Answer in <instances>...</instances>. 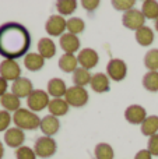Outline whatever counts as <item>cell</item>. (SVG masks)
Masks as SVG:
<instances>
[{"instance_id":"cell-1","label":"cell","mask_w":158,"mask_h":159,"mask_svg":"<svg viewBox=\"0 0 158 159\" xmlns=\"http://www.w3.org/2000/svg\"><path fill=\"white\" fill-rule=\"evenodd\" d=\"M31 34L22 24L10 21L0 25V56L6 60H17L28 53Z\"/></svg>"},{"instance_id":"cell-2","label":"cell","mask_w":158,"mask_h":159,"mask_svg":"<svg viewBox=\"0 0 158 159\" xmlns=\"http://www.w3.org/2000/svg\"><path fill=\"white\" fill-rule=\"evenodd\" d=\"M13 121L16 124L17 129L20 130H36L39 126H41V117H38V115L34 112H31L30 109H18L13 116Z\"/></svg>"},{"instance_id":"cell-3","label":"cell","mask_w":158,"mask_h":159,"mask_svg":"<svg viewBox=\"0 0 158 159\" xmlns=\"http://www.w3.org/2000/svg\"><path fill=\"white\" fill-rule=\"evenodd\" d=\"M34 151H35L36 157L42 159L52 158L56 154V151H58V144H56V141L52 137L42 135V137L36 138L35 145H34Z\"/></svg>"},{"instance_id":"cell-4","label":"cell","mask_w":158,"mask_h":159,"mask_svg":"<svg viewBox=\"0 0 158 159\" xmlns=\"http://www.w3.org/2000/svg\"><path fill=\"white\" fill-rule=\"evenodd\" d=\"M88 91L83 87H70L64 95V101L73 107H83L88 103Z\"/></svg>"},{"instance_id":"cell-5","label":"cell","mask_w":158,"mask_h":159,"mask_svg":"<svg viewBox=\"0 0 158 159\" xmlns=\"http://www.w3.org/2000/svg\"><path fill=\"white\" fill-rule=\"evenodd\" d=\"M49 93L44 89H34L31 95L27 98V106L31 112H41L49 106Z\"/></svg>"},{"instance_id":"cell-6","label":"cell","mask_w":158,"mask_h":159,"mask_svg":"<svg viewBox=\"0 0 158 159\" xmlns=\"http://www.w3.org/2000/svg\"><path fill=\"white\" fill-rule=\"evenodd\" d=\"M144 22H146V17L143 16L142 10L132 8V10L123 13L122 24H123V27H126L128 30L139 31L140 28L144 27Z\"/></svg>"},{"instance_id":"cell-7","label":"cell","mask_w":158,"mask_h":159,"mask_svg":"<svg viewBox=\"0 0 158 159\" xmlns=\"http://www.w3.org/2000/svg\"><path fill=\"white\" fill-rule=\"evenodd\" d=\"M106 74L112 81H122L128 75V66L122 59H112L106 64Z\"/></svg>"},{"instance_id":"cell-8","label":"cell","mask_w":158,"mask_h":159,"mask_svg":"<svg viewBox=\"0 0 158 159\" xmlns=\"http://www.w3.org/2000/svg\"><path fill=\"white\" fill-rule=\"evenodd\" d=\"M45 30L50 36H62L67 30V20L60 14H52L45 24Z\"/></svg>"},{"instance_id":"cell-9","label":"cell","mask_w":158,"mask_h":159,"mask_svg":"<svg viewBox=\"0 0 158 159\" xmlns=\"http://www.w3.org/2000/svg\"><path fill=\"white\" fill-rule=\"evenodd\" d=\"M0 77L6 81H16L21 77V67L16 60H3L0 63Z\"/></svg>"},{"instance_id":"cell-10","label":"cell","mask_w":158,"mask_h":159,"mask_svg":"<svg viewBox=\"0 0 158 159\" xmlns=\"http://www.w3.org/2000/svg\"><path fill=\"white\" fill-rule=\"evenodd\" d=\"M77 60H78L80 67H83V69H86V70H91L98 64L100 56H98V53L95 52L94 49H91V48H84V49H81L80 52H78Z\"/></svg>"},{"instance_id":"cell-11","label":"cell","mask_w":158,"mask_h":159,"mask_svg":"<svg viewBox=\"0 0 158 159\" xmlns=\"http://www.w3.org/2000/svg\"><path fill=\"white\" fill-rule=\"evenodd\" d=\"M32 91H34L32 82H31V80L27 78V77H20L18 80H16V81L13 82V85H11V92L20 99L28 98Z\"/></svg>"},{"instance_id":"cell-12","label":"cell","mask_w":158,"mask_h":159,"mask_svg":"<svg viewBox=\"0 0 158 159\" xmlns=\"http://www.w3.org/2000/svg\"><path fill=\"white\" fill-rule=\"evenodd\" d=\"M125 119L130 124H140L142 126V123L147 119V112L140 105H130L125 110Z\"/></svg>"},{"instance_id":"cell-13","label":"cell","mask_w":158,"mask_h":159,"mask_svg":"<svg viewBox=\"0 0 158 159\" xmlns=\"http://www.w3.org/2000/svg\"><path fill=\"white\" fill-rule=\"evenodd\" d=\"M25 141V134L22 130L17 129V127H11L4 133V143L10 148H20L22 147Z\"/></svg>"},{"instance_id":"cell-14","label":"cell","mask_w":158,"mask_h":159,"mask_svg":"<svg viewBox=\"0 0 158 159\" xmlns=\"http://www.w3.org/2000/svg\"><path fill=\"white\" fill-rule=\"evenodd\" d=\"M59 45H60L62 50L64 53H70V55H74L76 52H78L80 49V39L77 35H73V34H63L59 39Z\"/></svg>"},{"instance_id":"cell-15","label":"cell","mask_w":158,"mask_h":159,"mask_svg":"<svg viewBox=\"0 0 158 159\" xmlns=\"http://www.w3.org/2000/svg\"><path fill=\"white\" fill-rule=\"evenodd\" d=\"M39 129L44 133V135L52 137V135H55L56 133L59 131V129H60V121H59V119L55 117V116L46 115L45 117L41 119V126H39Z\"/></svg>"},{"instance_id":"cell-16","label":"cell","mask_w":158,"mask_h":159,"mask_svg":"<svg viewBox=\"0 0 158 159\" xmlns=\"http://www.w3.org/2000/svg\"><path fill=\"white\" fill-rule=\"evenodd\" d=\"M67 85L66 82L63 81L62 78H52L48 81V85H46V92L49 93V96H53V99H58V98H62V96L66 95L67 92Z\"/></svg>"},{"instance_id":"cell-17","label":"cell","mask_w":158,"mask_h":159,"mask_svg":"<svg viewBox=\"0 0 158 159\" xmlns=\"http://www.w3.org/2000/svg\"><path fill=\"white\" fill-rule=\"evenodd\" d=\"M91 89L97 93H104V92H108L111 89V84H109V77L104 73H95L92 74L91 78Z\"/></svg>"},{"instance_id":"cell-18","label":"cell","mask_w":158,"mask_h":159,"mask_svg":"<svg viewBox=\"0 0 158 159\" xmlns=\"http://www.w3.org/2000/svg\"><path fill=\"white\" fill-rule=\"evenodd\" d=\"M24 66L30 71H39L45 66V59L39 53L28 52L24 56Z\"/></svg>"},{"instance_id":"cell-19","label":"cell","mask_w":158,"mask_h":159,"mask_svg":"<svg viewBox=\"0 0 158 159\" xmlns=\"http://www.w3.org/2000/svg\"><path fill=\"white\" fill-rule=\"evenodd\" d=\"M36 48H38V53L45 60L52 59L56 55V45L50 38H41L38 41V46Z\"/></svg>"},{"instance_id":"cell-20","label":"cell","mask_w":158,"mask_h":159,"mask_svg":"<svg viewBox=\"0 0 158 159\" xmlns=\"http://www.w3.org/2000/svg\"><path fill=\"white\" fill-rule=\"evenodd\" d=\"M69 103L64 101V98H58V99H50L49 102V113L55 117H60V116H64L67 112H69Z\"/></svg>"},{"instance_id":"cell-21","label":"cell","mask_w":158,"mask_h":159,"mask_svg":"<svg viewBox=\"0 0 158 159\" xmlns=\"http://www.w3.org/2000/svg\"><path fill=\"white\" fill-rule=\"evenodd\" d=\"M59 69L64 73H74L78 69V60L74 55L70 53H64L59 59Z\"/></svg>"},{"instance_id":"cell-22","label":"cell","mask_w":158,"mask_h":159,"mask_svg":"<svg viewBox=\"0 0 158 159\" xmlns=\"http://www.w3.org/2000/svg\"><path fill=\"white\" fill-rule=\"evenodd\" d=\"M0 105L4 107V110L7 112H14L16 113L18 109H21V101L20 98H17L13 92H7L6 95H3L0 98Z\"/></svg>"},{"instance_id":"cell-23","label":"cell","mask_w":158,"mask_h":159,"mask_svg":"<svg viewBox=\"0 0 158 159\" xmlns=\"http://www.w3.org/2000/svg\"><path fill=\"white\" fill-rule=\"evenodd\" d=\"M140 130H142V134L147 135V137L158 134V116H156V115L147 116V119L142 123Z\"/></svg>"},{"instance_id":"cell-24","label":"cell","mask_w":158,"mask_h":159,"mask_svg":"<svg viewBox=\"0 0 158 159\" xmlns=\"http://www.w3.org/2000/svg\"><path fill=\"white\" fill-rule=\"evenodd\" d=\"M136 41L140 46H150L154 42V31L144 25L139 31H136Z\"/></svg>"},{"instance_id":"cell-25","label":"cell","mask_w":158,"mask_h":159,"mask_svg":"<svg viewBox=\"0 0 158 159\" xmlns=\"http://www.w3.org/2000/svg\"><path fill=\"white\" fill-rule=\"evenodd\" d=\"M92 74L90 73V70H86L83 67H78L74 73H73V82L76 87H83L86 88V85H88L91 82Z\"/></svg>"},{"instance_id":"cell-26","label":"cell","mask_w":158,"mask_h":159,"mask_svg":"<svg viewBox=\"0 0 158 159\" xmlns=\"http://www.w3.org/2000/svg\"><path fill=\"white\" fill-rule=\"evenodd\" d=\"M142 13L146 20H157L158 18V2L156 0H146L142 4Z\"/></svg>"},{"instance_id":"cell-27","label":"cell","mask_w":158,"mask_h":159,"mask_svg":"<svg viewBox=\"0 0 158 159\" xmlns=\"http://www.w3.org/2000/svg\"><path fill=\"white\" fill-rule=\"evenodd\" d=\"M94 155H95V159H114L115 158L114 148L106 143L97 144L94 149Z\"/></svg>"},{"instance_id":"cell-28","label":"cell","mask_w":158,"mask_h":159,"mask_svg":"<svg viewBox=\"0 0 158 159\" xmlns=\"http://www.w3.org/2000/svg\"><path fill=\"white\" fill-rule=\"evenodd\" d=\"M144 89L150 92H158V71H148L142 80Z\"/></svg>"},{"instance_id":"cell-29","label":"cell","mask_w":158,"mask_h":159,"mask_svg":"<svg viewBox=\"0 0 158 159\" xmlns=\"http://www.w3.org/2000/svg\"><path fill=\"white\" fill-rule=\"evenodd\" d=\"M86 30V22L80 17H72L67 20V32L73 35H78Z\"/></svg>"},{"instance_id":"cell-30","label":"cell","mask_w":158,"mask_h":159,"mask_svg":"<svg viewBox=\"0 0 158 159\" xmlns=\"http://www.w3.org/2000/svg\"><path fill=\"white\" fill-rule=\"evenodd\" d=\"M56 8L60 16H70L77 8V2L76 0H59L56 2Z\"/></svg>"},{"instance_id":"cell-31","label":"cell","mask_w":158,"mask_h":159,"mask_svg":"<svg viewBox=\"0 0 158 159\" xmlns=\"http://www.w3.org/2000/svg\"><path fill=\"white\" fill-rule=\"evenodd\" d=\"M144 66L148 71H158V49H151L146 53Z\"/></svg>"},{"instance_id":"cell-32","label":"cell","mask_w":158,"mask_h":159,"mask_svg":"<svg viewBox=\"0 0 158 159\" xmlns=\"http://www.w3.org/2000/svg\"><path fill=\"white\" fill-rule=\"evenodd\" d=\"M112 7L118 11H129L132 8H134L136 6V0H112L111 2Z\"/></svg>"},{"instance_id":"cell-33","label":"cell","mask_w":158,"mask_h":159,"mask_svg":"<svg viewBox=\"0 0 158 159\" xmlns=\"http://www.w3.org/2000/svg\"><path fill=\"white\" fill-rule=\"evenodd\" d=\"M16 158L17 159H36V154L30 147H20L16 149Z\"/></svg>"},{"instance_id":"cell-34","label":"cell","mask_w":158,"mask_h":159,"mask_svg":"<svg viewBox=\"0 0 158 159\" xmlns=\"http://www.w3.org/2000/svg\"><path fill=\"white\" fill-rule=\"evenodd\" d=\"M10 123H11V115L7 110H0V131H7L10 129Z\"/></svg>"},{"instance_id":"cell-35","label":"cell","mask_w":158,"mask_h":159,"mask_svg":"<svg viewBox=\"0 0 158 159\" xmlns=\"http://www.w3.org/2000/svg\"><path fill=\"white\" fill-rule=\"evenodd\" d=\"M147 149L153 157H158V134H154L148 138Z\"/></svg>"},{"instance_id":"cell-36","label":"cell","mask_w":158,"mask_h":159,"mask_svg":"<svg viewBox=\"0 0 158 159\" xmlns=\"http://www.w3.org/2000/svg\"><path fill=\"white\" fill-rule=\"evenodd\" d=\"M81 6H83L87 11H94V10H97L98 6H100V0H83Z\"/></svg>"},{"instance_id":"cell-37","label":"cell","mask_w":158,"mask_h":159,"mask_svg":"<svg viewBox=\"0 0 158 159\" xmlns=\"http://www.w3.org/2000/svg\"><path fill=\"white\" fill-rule=\"evenodd\" d=\"M134 159H153V155L148 152V149H140L136 154Z\"/></svg>"},{"instance_id":"cell-38","label":"cell","mask_w":158,"mask_h":159,"mask_svg":"<svg viewBox=\"0 0 158 159\" xmlns=\"http://www.w3.org/2000/svg\"><path fill=\"white\" fill-rule=\"evenodd\" d=\"M7 88H8L7 81H6L4 78L0 77V98H2L3 95H6V93H7Z\"/></svg>"},{"instance_id":"cell-39","label":"cell","mask_w":158,"mask_h":159,"mask_svg":"<svg viewBox=\"0 0 158 159\" xmlns=\"http://www.w3.org/2000/svg\"><path fill=\"white\" fill-rule=\"evenodd\" d=\"M4 157V147H3V143L0 141V159Z\"/></svg>"},{"instance_id":"cell-40","label":"cell","mask_w":158,"mask_h":159,"mask_svg":"<svg viewBox=\"0 0 158 159\" xmlns=\"http://www.w3.org/2000/svg\"><path fill=\"white\" fill-rule=\"evenodd\" d=\"M154 28H156V30H157V32H158V18L156 20V21H154Z\"/></svg>"}]
</instances>
